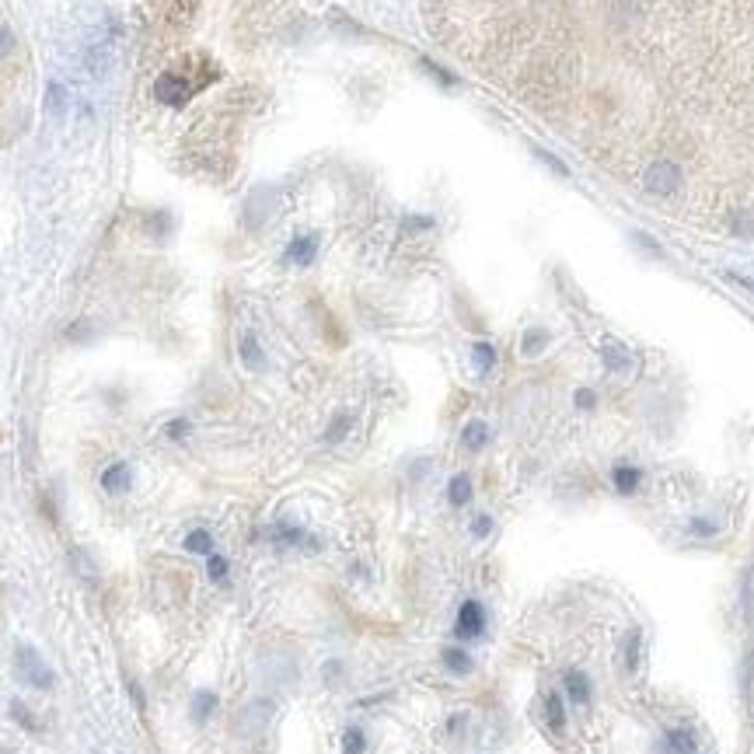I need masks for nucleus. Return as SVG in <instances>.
I'll list each match as a JSON object with an SVG mask.
<instances>
[{
	"label": "nucleus",
	"instance_id": "obj_1",
	"mask_svg": "<svg viewBox=\"0 0 754 754\" xmlns=\"http://www.w3.org/2000/svg\"><path fill=\"white\" fill-rule=\"evenodd\" d=\"M32 112V67L14 35L11 21L0 14V140L18 136Z\"/></svg>",
	"mask_w": 754,
	"mask_h": 754
},
{
	"label": "nucleus",
	"instance_id": "obj_2",
	"mask_svg": "<svg viewBox=\"0 0 754 754\" xmlns=\"http://www.w3.org/2000/svg\"><path fill=\"white\" fill-rule=\"evenodd\" d=\"M14 667H18V674H21L32 688H39V691H49V688L56 684L53 667L42 660V653H39L35 646H28V643H18V650H14Z\"/></svg>",
	"mask_w": 754,
	"mask_h": 754
},
{
	"label": "nucleus",
	"instance_id": "obj_3",
	"mask_svg": "<svg viewBox=\"0 0 754 754\" xmlns=\"http://www.w3.org/2000/svg\"><path fill=\"white\" fill-rule=\"evenodd\" d=\"M273 713H276V702H273V698H255V702H248V705L234 716V734H238V737H255V734H262V730L269 727Z\"/></svg>",
	"mask_w": 754,
	"mask_h": 754
},
{
	"label": "nucleus",
	"instance_id": "obj_4",
	"mask_svg": "<svg viewBox=\"0 0 754 754\" xmlns=\"http://www.w3.org/2000/svg\"><path fill=\"white\" fill-rule=\"evenodd\" d=\"M482 629H485V611H482V604H478V601H465V604L458 608L454 632H458L461 639H475V636H482Z\"/></svg>",
	"mask_w": 754,
	"mask_h": 754
},
{
	"label": "nucleus",
	"instance_id": "obj_5",
	"mask_svg": "<svg viewBox=\"0 0 754 754\" xmlns=\"http://www.w3.org/2000/svg\"><path fill=\"white\" fill-rule=\"evenodd\" d=\"M101 489H105V492H112V496L126 492V489H129V468H126V465H112V468H105L101 471Z\"/></svg>",
	"mask_w": 754,
	"mask_h": 754
},
{
	"label": "nucleus",
	"instance_id": "obj_6",
	"mask_svg": "<svg viewBox=\"0 0 754 754\" xmlns=\"http://www.w3.org/2000/svg\"><path fill=\"white\" fill-rule=\"evenodd\" d=\"M695 751V734L691 730H670L663 737V754H691Z\"/></svg>",
	"mask_w": 754,
	"mask_h": 754
},
{
	"label": "nucleus",
	"instance_id": "obj_7",
	"mask_svg": "<svg viewBox=\"0 0 754 754\" xmlns=\"http://www.w3.org/2000/svg\"><path fill=\"white\" fill-rule=\"evenodd\" d=\"M566 691H569V698H573L576 705L590 702V684H587V677H583L580 670H569V674H566Z\"/></svg>",
	"mask_w": 754,
	"mask_h": 754
},
{
	"label": "nucleus",
	"instance_id": "obj_8",
	"mask_svg": "<svg viewBox=\"0 0 754 754\" xmlns=\"http://www.w3.org/2000/svg\"><path fill=\"white\" fill-rule=\"evenodd\" d=\"M545 716H549V727H552L556 734H563L566 730V713H563V698H559L556 691L545 698Z\"/></svg>",
	"mask_w": 754,
	"mask_h": 754
},
{
	"label": "nucleus",
	"instance_id": "obj_9",
	"mask_svg": "<svg viewBox=\"0 0 754 754\" xmlns=\"http://www.w3.org/2000/svg\"><path fill=\"white\" fill-rule=\"evenodd\" d=\"M444 663L451 667V674H468L471 670V657L461 650V646H447V650H444Z\"/></svg>",
	"mask_w": 754,
	"mask_h": 754
},
{
	"label": "nucleus",
	"instance_id": "obj_10",
	"mask_svg": "<svg viewBox=\"0 0 754 754\" xmlns=\"http://www.w3.org/2000/svg\"><path fill=\"white\" fill-rule=\"evenodd\" d=\"M217 709V695L213 691H196V698H192V716L199 720V723H206V716Z\"/></svg>",
	"mask_w": 754,
	"mask_h": 754
},
{
	"label": "nucleus",
	"instance_id": "obj_11",
	"mask_svg": "<svg viewBox=\"0 0 754 754\" xmlns=\"http://www.w3.org/2000/svg\"><path fill=\"white\" fill-rule=\"evenodd\" d=\"M447 496H451V503H454V506H465V503L471 499L468 475H454V478H451V489H447Z\"/></svg>",
	"mask_w": 754,
	"mask_h": 754
},
{
	"label": "nucleus",
	"instance_id": "obj_12",
	"mask_svg": "<svg viewBox=\"0 0 754 754\" xmlns=\"http://www.w3.org/2000/svg\"><path fill=\"white\" fill-rule=\"evenodd\" d=\"M364 751H367L364 730L360 727H346V734H343V754H364Z\"/></svg>",
	"mask_w": 754,
	"mask_h": 754
},
{
	"label": "nucleus",
	"instance_id": "obj_13",
	"mask_svg": "<svg viewBox=\"0 0 754 754\" xmlns=\"http://www.w3.org/2000/svg\"><path fill=\"white\" fill-rule=\"evenodd\" d=\"M186 549L188 552H196V556H210V549H213L210 531H192V535L186 538Z\"/></svg>",
	"mask_w": 754,
	"mask_h": 754
},
{
	"label": "nucleus",
	"instance_id": "obj_14",
	"mask_svg": "<svg viewBox=\"0 0 754 754\" xmlns=\"http://www.w3.org/2000/svg\"><path fill=\"white\" fill-rule=\"evenodd\" d=\"M615 485H618V492H632V489L639 485V471L629 468V465L615 468Z\"/></svg>",
	"mask_w": 754,
	"mask_h": 754
},
{
	"label": "nucleus",
	"instance_id": "obj_15",
	"mask_svg": "<svg viewBox=\"0 0 754 754\" xmlns=\"http://www.w3.org/2000/svg\"><path fill=\"white\" fill-rule=\"evenodd\" d=\"M227 569H231V566H227L224 556H210V559H206V573H210L213 583H224V580H227Z\"/></svg>",
	"mask_w": 754,
	"mask_h": 754
},
{
	"label": "nucleus",
	"instance_id": "obj_16",
	"mask_svg": "<svg viewBox=\"0 0 754 754\" xmlns=\"http://www.w3.org/2000/svg\"><path fill=\"white\" fill-rule=\"evenodd\" d=\"M485 444V423H468V430H465V447H482Z\"/></svg>",
	"mask_w": 754,
	"mask_h": 754
},
{
	"label": "nucleus",
	"instance_id": "obj_17",
	"mask_svg": "<svg viewBox=\"0 0 754 754\" xmlns=\"http://www.w3.org/2000/svg\"><path fill=\"white\" fill-rule=\"evenodd\" d=\"M241 357H245L252 367L262 364V353H259V346H255V336H245V339H241Z\"/></svg>",
	"mask_w": 754,
	"mask_h": 754
},
{
	"label": "nucleus",
	"instance_id": "obj_18",
	"mask_svg": "<svg viewBox=\"0 0 754 754\" xmlns=\"http://www.w3.org/2000/svg\"><path fill=\"white\" fill-rule=\"evenodd\" d=\"M11 716H14V720H18V723H21L25 730H39L35 716H32V713H28V709H25L21 702H11Z\"/></svg>",
	"mask_w": 754,
	"mask_h": 754
},
{
	"label": "nucleus",
	"instance_id": "obj_19",
	"mask_svg": "<svg viewBox=\"0 0 754 754\" xmlns=\"http://www.w3.org/2000/svg\"><path fill=\"white\" fill-rule=\"evenodd\" d=\"M307 252H311V241H297V245L290 248V259H297V262H307V259H311Z\"/></svg>",
	"mask_w": 754,
	"mask_h": 754
},
{
	"label": "nucleus",
	"instance_id": "obj_20",
	"mask_svg": "<svg viewBox=\"0 0 754 754\" xmlns=\"http://www.w3.org/2000/svg\"><path fill=\"white\" fill-rule=\"evenodd\" d=\"M625 657H629V667L636 670V660H639V636H636V632L629 636V650H625Z\"/></svg>",
	"mask_w": 754,
	"mask_h": 754
},
{
	"label": "nucleus",
	"instance_id": "obj_21",
	"mask_svg": "<svg viewBox=\"0 0 754 754\" xmlns=\"http://www.w3.org/2000/svg\"><path fill=\"white\" fill-rule=\"evenodd\" d=\"M475 357L482 360V367H489V364H492V350H489L485 343H482V346H475Z\"/></svg>",
	"mask_w": 754,
	"mask_h": 754
},
{
	"label": "nucleus",
	"instance_id": "obj_22",
	"mask_svg": "<svg viewBox=\"0 0 754 754\" xmlns=\"http://www.w3.org/2000/svg\"><path fill=\"white\" fill-rule=\"evenodd\" d=\"M748 618H754V569L748 576Z\"/></svg>",
	"mask_w": 754,
	"mask_h": 754
},
{
	"label": "nucleus",
	"instance_id": "obj_23",
	"mask_svg": "<svg viewBox=\"0 0 754 754\" xmlns=\"http://www.w3.org/2000/svg\"><path fill=\"white\" fill-rule=\"evenodd\" d=\"M129 691H133V698H136V709H143L147 702H143V691H140V684H136V681H129Z\"/></svg>",
	"mask_w": 754,
	"mask_h": 754
},
{
	"label": "nucleus",
	"instance_id": "obj_24",
	"mask_svg": "<svg viewBox=\"0 0 754 754\" xmlns=\"http://www.w3.org/2000/svg\"><path fill=\"white\" fill-rule=\"evenodd\" d=\"M489 528H492V520H489V517H478V520H475V535H485Z\"/></svg>",
	"mask_w": 754,
	"mask_h": 754
}]
</instances>
